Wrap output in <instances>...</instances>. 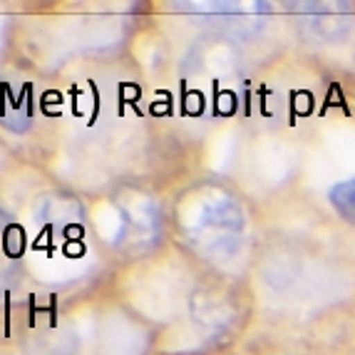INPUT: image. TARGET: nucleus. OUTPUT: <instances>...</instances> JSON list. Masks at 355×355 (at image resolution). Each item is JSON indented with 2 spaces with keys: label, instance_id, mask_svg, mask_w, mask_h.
<instances>
[{
  "label": "nucleus",
  "instance_id": "nucleus-1",
  "mask_svg": "<svg viewBox=\"0 0 355 355\" xmlns=\"http://www.w3.org/2000/svg\"><path fill=\"white\" fill-rule=\"evenodd\" d=\"M293 18L311 42H338L348 35L353 12L348 3H293Z\"/></svg>",
  "mask_w": 355,
  "mask_h": 355
},
{
  "label": "nucleus",
  "instance_id": "nucleus-2",
  "mask_svg": "<svg viewBox=\"0 0 355 355\" xmlns=\"http://www.w3.org/2000/svg\"><path fill=\"white\" fill-rule=\"evenodd\" d=\"M202 229L209 234L207 249L224 251L226 256L234 254L239 246V239L243 234V214L236 204L221 196L219 202L207 209L202 219Z\"/></svg>",
  "mask_w": 355,
  "mask_h": 355
},
{
  "label": "nucleus",
  "instance_id": "nucleus-3",
  "mask_svg": "<svg viewBox=\"0 0 355 355\" xmlns=\"http://www.w3.org/2000/svg\"><path fill=\"white\" fill-rule=\"evenodd\" d=\"M328 199H331L338 216H340L345 224L355 226V179L336 184L331 189V194H328Z\"/></svg>",
  "mask_w": 355,
  "mask_h": 355
}]
</instances>
